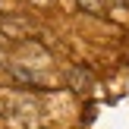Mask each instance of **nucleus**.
<instances>
[{"label":"nucleus","mask_w":129,"mask_h":129,"mask_svg":"<svg viewBox=\"0 0 129 129\" xmlns=\"http://www.w3.org/2000/svg\"><path fill=\"white\" fill-rule=\"evenodd\" d=\"M0 110H6V107H3V101H0Z\"/></svg>","instance_id":"5"},{"label":"nucleus","mask_w":129,"mask_h":129,"mask_svg":"<svg viewBox=\"0 0 129 129\" xmlns=\"http://www.w3.org/2000/svg\"><path fill=\"white\" fill-rule=\"evenodd\" d=\"M10 76L19 79V82H25V85H38V76L28 73V69H22V66H10Z\"/></svg>","instance_id":"3"},{"label":"nucleus","mask_w":129,"mask_h":129,"mask_svg":"<svg viewBox=\"0 0 129 129\" xmlns=\"http://www.w3.org/2000/svg\"><path fill=\"white\" fill-rule=\"evenodd\" d=\"M6 123L13 129H35L41 120H38V113H25V110H6Z\"/></svg>","instance_id":"1"},{"label":"nucleus","mask_w":129,"mask_h":129,"mask_svg":"<svg viewBox=\"0 0 129 129\" xmlns=\"http://www.w3.org/2000/svg\"><path fill=\"white\" fill-rule=\"evenodd\" d=\"M82 6H85V10H91V13H98L101 10V0H79Z\"/></svg>","instance_id":"4"},{"label":"nucleus","mask_w":129,"mask_h":129,"mask_svg":"<svg viewBox=\"0 0 129 129\" xmlns=\"http://www.w3.org/2000/svg\"><path fill=\"white\" fill-rule=\"evenodd\" d=\"M69 85H73L76 91H88V88H91V73H85V69H69Z\"/></svg>","instance_id":"2"}]
</instances>
